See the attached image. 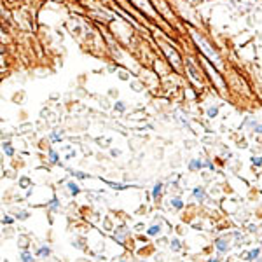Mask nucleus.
I'll return each instance as SVG.
<instances>
[{
	"instance_id": "nucleus-1",
	"label": "nucleus",
	"mask_w": 262,
	"mask_h": 262,
	"mask_svg": "<svg viewBox=\"0 0 262 262\" xmlns=\"http://www.w3.org/2000/svg\"><path fill=\"white\" fill-rule=\"evenodd\" d=\"M215 247L219 252H227L231 248V243H229V238H217L215 241Z\"/></svg>"
},
{
	"instance_id": "nucleus-2",
	"label": "nucleus",
	"mask_w": 262,
	"mask_h": 262,
	"mask_svg": "<svg viewBox=\"0 0 262 262\" xmlns=\"http://www.w3.org/2000/svg\"><path fill=\"white\" fill-rule=\"evenodd\" d=\"M205 166V163L201 161V159H192L191 163H189V170H192V171H196V170H201Z\"/></svg>"
},
{
	"instance_id": "nucleus-3",
	"label": "nucleus",
	"mask_w": 262,
	"mask_h": 262,
	"mask_svg": "<svg viewBox=\"0 0 262 262\" xmlns=\"http://www.w3.org/2000/svg\"><path fill=\"white\" fill-rule=\"evenodd\" d=\"M66 187H68V191H70V194H72V196H75V194H79V192H80V187H79L75 182H68V184H66Z\"/></svg>"
},
{
	"instance_id": "nucleus-4",
	"label": "nucleus",
	"mask_w": 262,
	"mask_h": 262,
	"mask_svg": "<svg viewBox=\"0 0 262 262\" xmlns=\"http://www.w3.org/2000/svg\"><path fill=\"white\" fill-rule=\"evenodd\" d=\"M37 255H38V257H49V255H51V248H49V247H40V248L37 250Z\"/></svg>"
},
{
	"instance_id": "nucleus-5",
	"label": "nucleus",
	"mask_w": 262,
	"mask_h": 262,
	"mask_svg": "<svg viewBox=\"0 0 262 262\" xmlns=\"http://www.w3.org/2000/svg\"><path fill=\"white\" fill-rule=\"evenodd\" d=\"M159 233H161V226H157V224L147 229V234H149V236H157Z\"/></svg>"
},
{
	"instance_id": "nucleus-6",
	"label": "nucleus",
	"mask_w": 262,
	"mask_h": 262,
	"mask_svg": "<svg viewBox=\"0 0 262 262\" xmlns=\"http://www.w3.org/2000/svg\"><path fill=\"white\" fill-rule=\"evenodd\" d=\"M163 192V184L161 182H157L156 185H154V189H152V196L154 198H159V194Z\"/></svg>"
},
{
	"instance_id": "nucleus-7",
	"label": "nucleus",
	"mask_w": 262,
	"mask_h": 262,
	"mask_svg": "<svg viewBox=\"0 0 262 262\" xmlns=\"http://www.w3.org/2000/svg\"><path fill=\"white\" fill-rule=\"evenodd\" d=\"M259 254H261V250H259V248H255V250H252L250 254H247V255H245V259H247V261H255V259L259 257Z\"/></svg>"
},
{
	"instance_id": "nucleus-8",
	"label": "nucleus",
	"mask_w": 262,
	"mask_h": 262,
	"mask_svg": "<svg viewBox=\"0 0 262 262\" xmlns=\"http://www.w3.org/2000/svg\"><path fill=\"white\" fill-rule=\"evenodd\" d=\"M192 194H194V198H196V199H201V201H203V198H205V191H203V187H196Z\"/></svg>"
},
{
	"instance_id": "nucleus-9",
	"label": "nucleus",
	"mask_w": 262,
	"mask_h": 262,
	"mask_svg": "<svg viewBox=\"0 0 262 262\" xmlns=\"http://www.w3.org/2000/svg\"><path fill=\"white\" fill-rule=\"evenodd\" d=\"M171 206L177 208V210H180V208H184V203H182L180 198H173V199H171Z\"/></svg>"
},
{
	"instance_id": "nucleus-10",
	"label": "nucleus",
	"mask_w": 262,
	"mask_h": 262,
	"mask_svg": "<svg viewBox=\"0 0 262 262\" xmlns=\"http://www.w3.org/2000/svg\"><path fill=\"white\" fill-rule=\"evenodd\" d=\"M21 261L23 262H35V259H33V255H31L30 252H23V254H21Z\"/></svg>"
},
{
	"instance_id": "nucleus-11",
	"label": "nucleus",
	"mask_w": 262,
	"mask_h": 262,
	"mask_svg": "<svg viewBox=\"0 0 262 262\" xmlns=\"http://www.w3.org/2000/svg\"><path fill=\"white\" fill-rule=\"evenodd\" d=\"M3 152H5L7 156H12V154H14V150H12L10 143H3Z\"/></svg>"
},
{
	"instance_id": "nucleus-12",
	"label": "nucleus",
	"mask_w": 262,
	"mask_h": 262,
	"mask_svg": "<svg viewBox=\"0 0 262 262\" xmlns=\"http://www.w3.org/2000/svg\"><path fill=\"white\" fill-rule=\"evenodd\" d=\"M170 247H171V250H175V252H178V250L182 248V247H180V241H178V240H173Z\"/></svg>"
},
{
	"instance_id": "nucleus-13",
	"label": "nucleus",
	"mask_w": 262,
	"mask_h": 262,
	"mask_svg": "<svg viewBox=\"0 0 262 262\" xmlns=\"http://www.w3.org/2000/svg\"><path fill=\"white\" fill-rule=\"evenodd\" d=\"M49 157H51V161H52V163H56V164L59 163V159H58V154H56L54 150H49Z\"/></svg>"
},
{
	"instance_id": "nucleus-14",
	"label": "nucleus",
	"mask_w": 262,
	"mask_h": 262,
	"mask_svg": "<svg viewBox=\"0 0 262 262\" xmlns=\"http://www.w3.org/2000/svg\"><path fill=\"white\" fill-rule=\"evenodd\" d=\"M252 164L254 166H262V157H252Z\"/></svg>"
},
{
	"instance_id": "nucleus-15",
	"label": "nucleus",
	"mask_w": 262,
	"mask_h": 262,
	"mask_svg": "<svg viewBox=\"0 0 262 262\" xmlns=\"http://www.w3.org/2000/svg\"><path fill=\"white\" fill-rule=\"evenodd\" d=\"M58 205H59V203H58V199L54 198V199L51 201V208H58Z\"/></svg>"
},
{
	"instance_id": "nucleus-16",
	"label": "nucleus",
	"mask_w": 262,
	"mask_h": 262,
	"mask_svg": "<svg viewBox=\"0 0 262 262\" xmlns=\"http://www.w3.org/2000/svg\"><path fill=\"white\" fill-rule=\"evenodd\" d=\"M2 222H3V224H12V219H10V217H3Z\"/></svg>"
},
{
	"instance_id": "nucleus-17",
	"label": "nucleus",
	"mask_w": 262,
	"mask_h": 262,
	"mask_svg": "<svg viewBox=\"0 0 262 262\" xmlns=\"http://www.w3.org/2000/svg\"><path fill=\"white\" fill-rule=\"evenodd\" d=\"M208 114H210V117H213V115L217 114V108H210V110H208Z\"/></svg>"
},
{
	"instance_id": "nucleus-18",
	"label": "nucleus",
	"mask_w": 262,
	"mask_h": 262,
	"mask_svg": "<svg viewBox=\"0 0 262 262\" xmlns=\"http://www.w3.org/2000/svg\"><path fill=\"white\" fill-rule=\"evenodd\" d=\"M26 217H28V213H26V212H23V213H19V215H17V219H26Z\"/></svg>"
},
{
	"instance_id": "nucleus-19",
	"label": "nucleus",
	"mask_w": 262,
	"mask_h": 262,
	"mask_svg": "<svg viewBox=\"0 0 262 262\" xmlns=\"http://www.w3.org/2000/svg\"><path fill=\"white\" fill-rule=\"evenodd\" d=\"M115 110H124V105H121V103H117V105H115Z\"/></svg>"
},
{
	"instance_id": "nucleus-20",
	"label": "nucleus",
	"mask_w": 262,
	"mask_h": 262,
	"mask_svg": "<svg viewBox=\"0 0 262 262\" xmlns=\"http://www.w3.org/2000/svg\"><path fill=\"white\" fill-rule=\"evenodd\" d=\"M255 131H257V133H262V124H259V126L255 128Z\"/></svg>"
},
{
	"instance_id": "nucleus-21",
	"label": "nucleus",
	"mask_w": 262,
	"mask_h": 262,
	"mask_svg": "<svg viewBox=\"0 0 262 262\" xmlns=\"http://www.w3.org/2000/svg\"><path fill=\"white\" fill-rule=\"evenodd\" d=\"M208 262H219V259H210Z\"/></svg>"
},
{
	"instance_id": "nucleus-22",
	"label": "nucleus",
	"mask_w": 262,
	"mask_h": 262,
	"mask_svg": "<svg viewBox=\"0 0 262 262\" xmlns=\"http://www.w3.org/2000/svg\"><path fill=\"white\" fill-rule=\"evenodd\" d=\"M261 229H262V224H261Z\"/></svg>"
},
{
	"instance_id": "nucleus-23",
	"label": "nucleus",
	"mask_w": 262,
	"mask_h": 262,
	"mask_svg": "<svg viewBox=\"0 0 262 262\" xmlns=\"http://www.w3.org/2000/svg\"><path fill=\"white\" fill-rule=\"evenodd\" d=\"M142 262H145V261H142Z\"/></svg>"
},
{
	"instance_id": "nucleus-24",
	"label": "nucleus",
	"mask_w": 262,
	"mask_h": 262,
	"mask_svg": "<svg viewBox=\"0 0 262 262\" xmlns=\"http://www.w3.org/2000/svg\"><path fill=\"white\" fill-rule=\"evenodd\" d=\"M121 262H124V261H121Z\"/></svg>"
}]
</instances>
